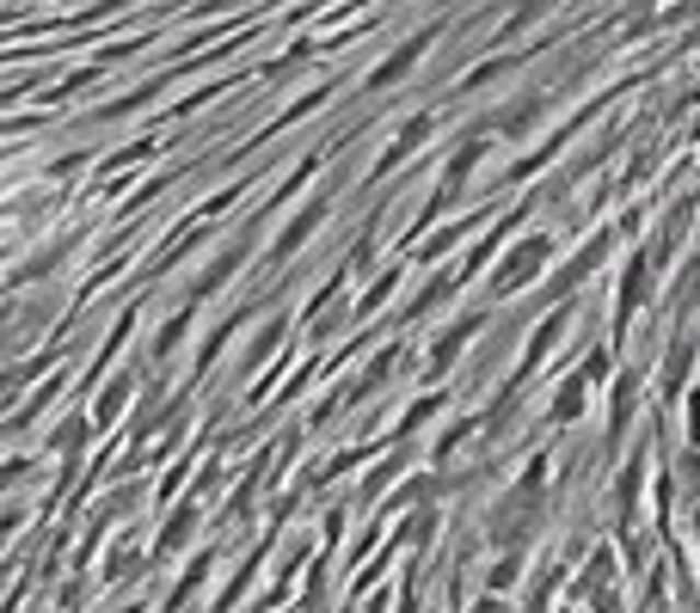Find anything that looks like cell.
Instances as JSON below:
<instances>
[{"instance_id":"cell-1","label":"cell","mask_w":700,"mask_h":613,"mask_svg":"<svg viewBox=\"0 0 700 613\" xmlns=\"http://www.w3.org/2000/svg\"><path fill=\"white\" fill-rule=\"evenodd\" d=\"M553 258H560V240H553L547 228L516 233V245L498 258V270L485 276V307L516 301V294L529 289V282H547V276H553Z\"/></svg>"},{"instance_id":"cell-2","label":"cell","mask_w":700,"mask_h":613,"mask_svg":"<svg viewBox=\"0 0 700 613\" xmlns=\"http://www.w3.org/2000/svg\"><path fill=\"white\" fill-rule=\"evenodd\" d=\"M615 245H621V228H596L590 240L577 245L565 264H553V276H547L541 289H535V301H541V313L547 307H565V301H577V289L590 282V276H603L608 270V258H615Z\"/></svg>"},{"instance_id":"cell-3","label":"cell","mask_w":700,"mask_h":613,"mask_svg":"<svg viewBox=\"0 0 700 613\" xmlns=\"http://www.w3.org/2000/svg\"><path fill=\"white\" fill-rule=\"evenodd\" d=\"M652 289H657V264H652L645 245H633V252L621 258V276H615V307H608V344H615V350L633 337L639 313L652 307Z\"/></svg>"},{"instance_id":"cell-4","label":"cell","mask_w":700,"mask_h":613,"mask_svg":"<svg viewBox=\"0 0 700 613\" xmlns=\"http://www.w3.org/2000/svg\"><path fill=\"white\" fill-rule=\"evenodd\" d=\"M265 221H271L265 209H252L246 221H240V228L228 233V245H221L216 258H209V264H203L197 276H191L185 301H197V307H203V301H216V294H221V289H228V282H233V270H240V264L252 258V245H259V233H265Z\"/></svg>"},{"instance_id":"cell-5","label":"cell","mask_w":700,"mask_h":613,"mask_svg":"<svg viewBox=\"0 0 700 613\" xmlns=\"http://www.w3.org/2000/svg\"><path fill=\"white\" fill-rule=\"evenodd\" d=\"M652 436H657V429H645V436H639V448H627L621 473H615V485H608L615 534H633L639 516H645V485H652Z\"/></svg>"},{"instance_id":"cell-6","label":"cell","mask_w":700,"mask_h":613,"mask_svg":"<svg viewBox=\"0 0 700 613\" xmlns=\"http://www.w3.org/2000/svg\"><path fill=\"white\" fill-rule=\"evenodd\" d=\"M695 368H700V332L688 320L669 325L664 337V356H657V412H669L682 393H695Z\"/></svg>"},{"instance_id":"cell-7","label":"cell","mask_w":700,"mask_h":613,"mask_svg":"<svg viewBox=\"0 0 700 613\" xmlns=\"http://www.w3.org/2000/svg\"><path fill=\"white\" fill-rule=\"evenodd\" d=\"M577 332V301H565V307H547L541 320L529 325V337H523V350H516V368L510 374H504V381H529V374H541L547 362H553V356H560V344L565 337Z\"/></svg>"},{"instance_id":"cell-8","label":"cell","mask_w":700,"mask_h":613,"mask_svg":"<svg viewBox=\"0 0 700 613\" xmlns=\"http://www.w3.org/2000/svg\"><path fill=\"white\" fill-rule=\"evenodd\" d=\"M480 332H492V307H461L443 332L431 337V350H424V381H443V374H455L467 356V344Z\"/></svg>"},{"instance_id":"cell-9","label":"cell","mask_w":700,"mask_h":613,"mask_svg":"<svg viewBox=\"0 0 700 613\" xmlns=\"http://www.w3.org/2000/svg\"><path fill=\"white\" fill-rule=\"evenodd\" d=\"M326 221H332V190H320V197H308V203H301V209L277 228V240H271V252H265V270H271V276L289 270V258H301V252H308V240L326 228Z\"/></svg>"},{"instance_id":"cell-10","label":"cell","mask_w":700,"mask_h":613,"mask_svg":"<svg viewBox=\"0 0 700 613\" xmlns=\"http://www.w3.org/2000/svg\"><path fill=\"white\" fill-rule=\"evenodd\" d=\"M492 141H498V129H492V117L467 123L461 136L449 141V160H443V172H436V184H443V190H455V197H461L467 184H473V172L485 166V153H492Z\"/></svg>"},{"instance_id":"cell-11","label":"cell","mask_w":700,"mask_h":613,"mask_svg":"<svg viewBox=\"0 0 700 613\" xmlns=\"http://www.w3.org/2000/svg\"><path fill=\"white\" fill-rule=\"evenodd\" d=\"M436 37H443V19H431V25H418V31H412V37H405L400 49H393V56H381V61H375L369 74H363V86H357V92H363V99H369V92L405 86V80H412V68H418V61H424V49H431Z\"/></svg>"},{"instance_id":"cell-12","label":"cell","mask_w":700,"mask_h":613,"mask_svg":"<svg viewBox=\"0 0 700 613\" xmlns=\"http://www.w3.org/2000/svg\"><path fill=\"white\" fill-rule=\"evenodd\" d=\"M639 412H645V374H639V368H621V374H615V386H608V424H603L608 448L633 442Z\"/></svg>"},{"instance_id":"cell-13","label":"cell","mask_w":700,"mask_h":613,"mask_svg":"<svg viewBox=\"0 0 700 613\" xmlns=\"http://www.w3.org/2000/svg\"><path fill=\"white\" fill-rule=\"evenodd\" d=\"M203 497H185V504H172L167 516H160V528H154V565H167V558H185L191 552V540H197V528H203Z\"/></svg>"},{"instance_id":"cell-14","label":"cell","mask_w":700,"mask_h":613,"mask_svg":"<svg viewBox=\"0 0 700 613\" xmlns=\"http://www.w3.org/2000/svg\"><path fill=\"white\" fill-rule=\"evenodd\" d=\"M436 136V111H412V117L400 123V136L388 141V148L375 153V166H369V184L375 178H388V172H400V166H412L418 160V148Z\"/></svg>"},{"instance_id":"cell-15","label":"cell","mask_w":700,"mask_h":613,"mask_svg":"<svg viewBox=\"0 0 700 613\" xmlns=\"http://www.w3.org/2000/svg\"><path fill=\"white\" fill-rule=\"evenodd\" d=\"M271 552H277V528H265V534L252 540V552L228 570V582H221L216 595H209V613H233V608H240V601H246V589L259 582V565H265Z\"/></svg>"},{"instance_id":"cell-16","label":"cell","mask_w":700,"mask_h":613,"mask_svg":"<svg viewBox=\"0 0 700 613\" xmlns=\"http://www.w3.org/2000/svg\"><path fill=\"white\" fill-rule=\"evenodd\" d=\"M621 589V565H615V546H590V565L572 570V589L565 595L577 601V608H596V601H608Z\"/></svg>"},{"instance_id":"cell-17","label":"cell","mask_w":700,"mask_h":613,"mask_svg":"<svg viewBox=\"0 0 700 613\" xmlns=\"http://www.w3.org/2000/svg\"><path fill=\"white\" fill-rule=\"evenodd\" d=\"M136 398H141V368H117V374L99 386V398L87 405V412H93V429H99V436L124 424V412H136Z\"/></svg>"},{"instance_id":"cell-18","label":"cell","mask_w":700,"mask_h":613,"mask_svg":"<svg viewBox=\"0 0 700 613\" xmlns=\"http://www.w3.org/2000/svg\"><path fill=\"white\" fill-rule=\"evenodd\" d=\"M590 398H596L590 374H584V368H572V374L553 386V398H547V429H577L584 417H590Z\"/></svg>"},{"instance_id":"cell-19","label":"cell","mask_w":700,"mask_h":613,"mask_svg":"<svg viewBox=\"0 0 700 613\" xmlns=\"http://www.w3.org/2000/svg\"><path fill=\"white\" fill-rule=\"evenodd\" d=\"M197 313H203L197 301H179V307L167 313V320H160V332L148 337V368H154V374H167V362H172L179 350H185V337L197 332Z\"/></svg>"},{"instance_id":"cell-20","label":"cell","mask_w":700,"mask_h":613,"mask_svg":"<svg viewBox=\"0 0 700 613\" xmlns=\"http://www.w3.org/2000/svg\"><path fill=\"white\" fill-rule=\"evenodd\" d=\"M455 289H467L461 276H455V264H449V270H431V276L418 282V289H412V301H400V325L431 320L436 307H449V301H455Z\"/></svg>"},{"instance_id":"cell-21","label":"cell","mask_w":700,"mask_h":613,"mask_svg":"<svg viewBox=\"0 0 700 613\" xmlns=\"http://www.w3.org/2000/svg\"><path fill=\"white\" fill-rule=\"evenodd\" d=\"M289 325H296V320H289V313H271V320L259 325V332H252V344H246V350H240V362H233V374H240V381H252V374H259V368H265L271 356L283 350V344H289Z\"/></svg>"},{"instance_id":"cell-22","label":"cell","mask_w":700,"mask_h":613,"mask_svg":"<svg viewBox=\"0 0 700 613\" xmlns=\"http://www.w3.org/2000/svg\"><path fill=\"white\" fill-rule=\"evenodd\" d=\"M405 466H412V442H393V454H381V460H375V466H369V473H363V485L351 490V504H357V509L381 504V490H388L393 478L405 473Z\"/></svg>"},{"instance_id":"cell-23","label":"cell","mask_w":700,"mask_h":613,"mask_svg":"<svg viewBox=\"0 0 700 613\" xmlns=\"http://www.w3.org/2000/svg\"><path fill=\"white\" fill-rule=\"evenodd\" d=\"M221 546H203L197 558H185V570H179V582L167 589V601H160V613H185L191 595H203V582H209V570H216Z\"/></svg>"},{"instance_id":"cell-24","label":"cell","mask_w":700,"mask_h":613,"mask_svg":"<svg viewBox=\"0 0 700 613\" xmlns=\"http://www.w3.org/2000/svg\"><path fill=\"white\" fill-rule=\"evenodd\" d=\"M62 393H68V368H56L44 386H32V398H19V405H13V417H7V436H25V429H32L37 417L49 412V405H62Z\"/></svg>"},{"instance_id":"cell-25","label":"cell","mask_w":700,"mask_h":613,"mask_svg":"<svg viewBox=\"0 0 700 613\" xmlns=\"http://www.w3.org/2000/svg\"><path fill=\"white\" fill-rule=\"evenodd\" d=\"M529 61V49H504V56H480L473 68H467L461 80H455V99H467V92H480V86H498L504 74H516Z\"/></svg>"},{"instance_id":"cell-26","label":"cell","mask_w":700,"mask_h":613,"mask_svg":"<svg viewBox=\"0 0 700 613\" xmlns=\"http://www.w3.org/2000/svg\"><path fill=\"white\" fill-rule=\"evenodd\" d=\"M400 294H405V264L393 258L388 270H375V276H369V294L357 301V320H375V313H381V307H393Z\"/></svg>"},{"instance_id":"cell-27","label":"cell","mask_w":700,"mask_h":613,"mask_svg":"<svg viewBox=\"0 0 700 613\" xmlns=\"http://www.w3.org/2000/svg\"><path fill=\"white\" fill-rule=\"evenodd\" d=\"M443 412H449V393H436V386H431V393H418L400 412V424H393V442H418L424 424H431V417H443Z\"/></svg>"},{"instance_id":"cell-28","label":"cell","mask_w":700,"mask_h":613,"mask_svg":"<svg viewBox=\"0 0 700 613\" xmlns=\"http://www.w3.org/2000/svg\"><path fill=\"white\" fill-rule=\"evenodd\" d=\"M695 307H700V252L688 264H676V276H669V325L695 320Z\"/></svg>"},{"instance_id":"cell-29","label":"cell","mask_w":700,"mask_h":613,"mask_svg":"<svg viewBox=\"0 0 700 613\" xmlns=\"http://www.w3.org/2000/svg\"><path fill=\"white\" fill-rule=\"evenodd\" d=\"M332 577H338V552H320L308 565V595H301V613H332Z\"/></svg>"},{"instance_id":"cell-30","label":"cell","mask_w":700,"mask_h":613,"mask_svg":"<svg viewBox=\"0 0 700 613\" xmlns=\"http://www.w3.org/2000/svg\"><path fill=\"white\" fill-rule=\"evenodd\" d=\"M332 92H338V86H332V80H326V86H313V92H301L296 105H283V111H277V117H271V123H265V129H259V141H265V136H277V129H296V123H301V117H313V111L326 105Z\"/></svg>"},{"instance_id":"cell-31","label":"cell","mask_w":700,"mask_h":613,"mask_svg":"<svg viewBox=\"0 0 700 613\" xmlns=\"http://www.w3.org/2000/svg\"><path fill=\"white\" fill-rule=\"evenodd\" d=\"M436 528H443V509H436V504H424V509H412V516H405V528H400L393 540H400L405 552H431Z\"/></svg>"},{"instance_id":"cell-32","label":"cell","mask_w":700,"mask_h":613,"mask_svg":"<svg viewBox=\"0 0 700 613\" xmlns=\"http://www.w3.org/2000/svg\"><path fill=\"white\" fill-rule=\"evenodd\" d=\"M523 577H529V552H498V558L485 565V589H492V595H510Z\"/></svg>"},{"instance_id":"cell-33","label":"cell","mask_w":700,"mask_h":613,"mask_svg":"<svg viewBox=\"0 0 700 613\" xmlns=\"http://www.w3.org/2000/svg\"><path fill=\"white\" fill-rule=\"evenodd\" d=\"M553 7H560V0H516L510 13H504V25H498V44H510V37H523V31H529L535 19H541V13H553Z\"/></svg>"},{"instance_id":"cell-34","label":"cell","mask_w":700,"mask_h":613,"mask_svg":"<svg viewBox=\"0 0 700 613\" xmlns=\"http://www.w3.org/2000/svg\"><path fill=\"white\" fill-rule=\"evenodd\" d=\"M676 485H682V504L700 509V448H676Z\"/></svg>"},{"instance_id":"cell-35","label":"cell","mask_w":700,"mask_h":613,"mask_svg":"<svg viewBox=\"0 0 700 613\" xmlns=\"http://www.w3.org/2000/svg\"><path fill=\"white\" fill-rule=\"evenodd\" d=\"M467 613H510V595H492V589H480Z\"/></svg>"},{"instance_id":"cell-36","label":"cell","mask_w":700,"mask_h":613,"mask_svg":"<svg viewBox=\"0 0 700 613\" xmlns=\"http://www.w3.org/2000/svg\"><path fill=\"white\" fill-rule=\"evenodd\" d=\"M700 13V0H669L664 7V25H682V19H695Z\"/></svg>"},{"instance_id":"cell-37","label":"cell","mask_w":700,"mask_h":613,"mask_svg":"<svg viewBox=\"0 0 700 613\" xmlns=\"http://www.w3.org/2000/svg\"><path fill=\"white\" fill-rule=\"evenodd\" d=\"M111 613H148V601L136 595V601H124V608H111Z\"/></svg>"},{"instance_id":"cell-38","label":"cell","mask_w":700,"mask_h":613,"mask_svg":"<svg viewBox=\"0 0 700 613\" xmlns=\"http://www.w3.org/2000/svg\"><path fill=\"white\" fill-rule=\"evenodd\" d=\"M560 613H584V608H577V601H565V608H560Z\"/></svg>"}]
</instances>
